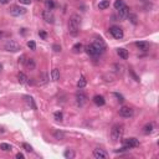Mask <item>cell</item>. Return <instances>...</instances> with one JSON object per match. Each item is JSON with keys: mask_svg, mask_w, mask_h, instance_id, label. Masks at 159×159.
Masks as SVG:
<instances>
[{"mask_svg": "<svg viewBox=\"0 0 159 159\" xmlns=\"http://www.w3.org/2000/svg\"><path fill=\"white\" fill-rule=\"evenodd\" d=\"M39 35H40L41 37H42V39H46V36H47V35H46V32H45V31H41V30L39 31Z\"/></svg>", "mask_w": 159, "mask_h": 159, "instance_id": "cell-39", "label": "cell"}, {"mask_svg": "<svg viewBox=\"0 0 159 159\" xmlns=\"http://www.w3.org/2000/svg\"><path fill=\"white\" fill-rule=\"evenodd\" d=\"M16 158H18V159H24L25 156H24L23 153H18V154H16Z\"/></svg>", "mask_w": 159, "mask_h": 159, "instance_id": "cell-40", "label": "cell"}, {"mask_svg": "<svg viewBox=\"0 0 159 159\" xmlns=\"http://www.w3.org/2000/svg\"><path fill=\"white\" fill-rule=\"evenodd\" d=\"M10 0H0V5H5V4H8Z\"/></svg>", "mask_w": 159, "mask_h": 159, "instance_id": "cell-41", "label": "cell"}, {"mask_svg": "<svg viewBox=\"0 0 159 159\" xmlns=\"http://www.w3.org/2000/svg\"><path fill=\"white\" fill-rule=\"evenodd\" d=\"M92 45H93V47H95L96 50H97V52L99 53V55H102V53H103L104 51H106V44L103 42V40H102V39H97V40H96Z\"/></svg>", "mask_w": 159, "mask_h": 159, "instance_id": "cell-7", "label": "cell"}, {"mask_svg": "<svg viewBox=\"0 0 159 159\" xmlns=\"http://www.w3.org/2000/svg\"><path fill=\"white\" fill-rule=\"evenodd\" d=\"M85 50H86V52L88 53L90 56H93V57H97V56H99V53L97 52V50H96L95 47H93V45H87L86 47H85Z\"/></svg>", "mask_w": 159, "mask_h": 159, "instance_id": "cell-13", "label": "cell"}, {"mask_svg": "<svg viewBox=\"0 0 159 159\" xmlns=\"http://www.w3.org/2000/svg\"><path fill=\"white\" fill-rule=\"evenodd\" d=\"M25 99H26V102L29 106H31L34 110H36V104L34 103V99H32V97H29V96H25Z\"/></svg>", "mask_w": 159, "mask_h": 159, "instance_id": "cell-28", "label": "cell"}, {"mask_svg": "<svg viewBox=\"0 0 159 159\" xmlns=\"http://www.w3.org/2000/svg\"><path fill=\"white\" fill-rule=\"evenodd\" d=\"M124 145H125V147H128L129 149L136 148V147L139 145V140H138L137 138H127V139L124 140Z\"/></svg>", "mask_w": 159, "mask_h": 159, "instance_id": "cell-11", "label": "cell"}, {"mask_svg": "<svg viewBox=\"0 0 159 159\" xmlns=\"http://www.w3.org/2000/svg\"><path fill=\"white\" fill-rule=\"evenodd\" d=\"M86 85H87V81H86L85 76H81V77H80V80L77 81V87H78V88H83Z\"/></svg>", "mask_w": 159, "mask_h": 159, "instance_id": "cell-24", "label": "cell"}, {"mask_svg": "<svg viewBox=\"0 0 159 159\" xmlns=\"http://www.w3.org/2000/svg\"><path fill=\"white\" fill-rule=\"evenodd\" d=\"M19 1L21 4H24V5H29V4L31 3V0H19Z\"/></svg>", "mask_w": 159, "mask_h": 159, "instance_id": "cell-38", "label": "cell"}, {"mask_svg": "<svg viewBox=\"0 0 159 159\" xmlns=\"http://www.w3.org/2000/svg\"><path fill=\"white\" fill-rule=\"evenodd\" d=\"M42 19L45 20L46 23H49V24L55 23V16H53V12L51 10H47V9L42 11Z\"/></svg>", "mask_w": 159, "mask_h": 159, "instance_id": "cell-9", "label": "cell"}, {"mask_svg": "<svg viewBox=\"0 0 159 159\" xmlns=\"http://www.w3.org/2000/svg\"><path fill=\"white\" fill-rule=\"evenodd\" d=\"M93 157L96 159H106L108 157V154H107V152L104 149L96 148V149H93Z\"/></svg>", "mask_w": 159, "mask_h": 159, "instance_id": "cell-10", "label": "cell"}, {"mask_svg": "<svg viewBox=\"0 0 159 159\" xmlns=\"http://www.w3.org/2000/svg\"><path fill=\"white\" fill-rule=\"evenodd\" d=\"M25 12H26V9L23 6H19V5H12L9 9V14L11 16H21Z\"/></svg>", "mask_w": 159, "mask_h": 159, "instance_id": "cell-4", "label": "cell"}, {"mask_svg": "<svg viewBox=\"0 0 159 159\" xmlns=\"http://www.w3.org/2000/svg\"><path fill=\"white\" fill-rule=\"evenodd\" d=\"M0 149H1L3 152H11L12 147L10 144H8V143H1V144H0Z\"/></svg>", "mask_w": 159, "mask_h": 159, "instance_id": "cell-25", "label": "cell"}, {"mask_svg": "<svg viewBox=\"0 0 159 159\" xmlns=\"http://www.w3.org/2000/svg\"><path fill=\"white\" fill-rule=\"evenodd\" d=\"M82 49H83V46H82V44H80V42H77V44H75V45H73V47H72V50H73V52H76V53H78V52H81V51H82Z\"/></svg>", "mask_w": 159, "mask_h": 159, "instance_id": "cell-27", "label": "cell"}, {"mask_svg": "<svg viewBox=\"0 0 159 159\" xmlns=\"http://www.w3.org/2000/svg\"><path fill=\"white\" fill-rule=\"evenodd\" d=\"M53 137L58 140H62V139H65V133L62 131H56L55 133H53Z\"/></svg>", "mask_w": 159, "mask_h": 159, "instance_id": "cell-26", "label": "cell"}, {"mask_svg": "<svg viewBox=\"0 0 159 159\" xmlns=\"http://www.w3.org/2000/svg\"><path fill=\"white\" fill-rule=\"evenodd\" d=\"M25 62H26V56L21 55V56L19 57V64H24V65H25Z\"/></svg>", "mask_w": 159, "mask_h": 159, "instance_id": "cell-35", "label": "cell"}, {"mask_svg": "<svg viewBox=\"0 0 159 159\" xmlns=\"http://www.w3.org/2000/svg\"><path fill=\"white\" fill-rule=\"evenodd\" d=\"M64 157L66 159H73L75 157H76V154H75V152L72 149H66L65 153H64Z\"/></svg>", "mask_w": 159, "mask_h": 159, "instance_id": "cell-22", "label": "cell"}, {"mask_svg": "<svg viewBox=\"0 0 159 159\" xmlns=\"http://www.w3.org/2000/svg\"><path fill=\"white\" fill-rule=\"evenodd\" d=\"M110 0H102V1H99L98 4V9L99 10H106L107 8H110Z\"/></svg>", "mask_w": 159, "mask_h": 159, "instance_id": "cell-19", "label": "cell"}, {"mask_svg": "<svg viewBox=\"0 0 159 159\" xmlns=\"http://www.w3.org/2000/svg\"><path fill=\"white\" fill-rule=\"evenodd\" d=\"M4 49L9 52H18L21 50V46H20L15 40H8L5 45H4Z\"/></svg>", "mask_w": 159, "mask_h": 159, "instance_id": "cell-3", "label": "cell"}, {"mask_svg": "<svg viewBox=\"0 0 159 159\" xmlns=\"http://www.w3.org/2000/svg\"><path fill=\"white\" fill-rule=\"evenodd\" d=\"M110 32H111V35L114 37V39L117 40H121V39H123V30L121 29L119 26H116V25H113V26H111L110 27Z\"/></svg>", "mask_w": 159, "mask_h": 159, "instance_id": "cell-5", "label": "cell"}, {"mask_svg": "<svg viewBox=\"0 0 159 159\" xmlns=\"http://www.w3.org/2000/svg\"><path fill=\"white\" fill-rule=\"evenodd\" d=\"M18 81L21 83V85H25V83H27L29 78H27V76H26V75H25L24 72H19V73H18Z\"/></svg>", "mask_w": 159, "mask_h": 159, "instance_id": "cell-18", "label": "cell"}, {"mask_svg": "<svg viewBox=\"0 0 159 159\" xmlns=\"http://www.w3.org/2000/svg\"><path fill=\"white\" fill-rule=\"evenodd\" d=\"M45 5H46V8H47V10H52L53 8H55V3H53L52 0H46Z\"/></svg>", "mask_w": 159, "mask_h": 159, "instance_id": "cell-29", "label": "cell"}, {"mask_svg": "<svg viewBox=\"0 0 159 159\" xmlns=\"http://www.w3.org/2000/svg\"><path fill=\"white\" fill-rule=\"evenodd\" d=\"M27 47L30 49V50H32V51H34V50H36V44H35V41H29V42H27Z\"/></svg>", "mask_w": 159, "mask_h": 159, "instance_id": "cell-33", "label": "cell"}, {"mask_svg": "<svg viewBox=\"0 0 159 159\" xmlns=\"http://www.w3.org/2000/svg\"><path fill=\"white\" fill-rule=\"evenodd\" d=\"M93 102L96 106H104V103H106V99H104L103 96L101 95H96L93 97Z\"/></svg>", "mask_w": 159, "mask_h": 159, "instance_id": "cell-15", "label": "cell"}, {"mask_svg": "<svg viewBox=\"0 0 159 159\" xmlns=\"http://www.w3.org/2000/svg\"><path fill=\"white\" fill-rule=\"evenodd\" d=\"M119 116L123 117V118H131L133 117V110L131 107H127V106H123L119 108Z\"/></svg>", "mask_w": 159, "mask_h": 159, "instance_id": "cell-8", "label": "cell"}, {"mask_svg": "<svg viewBox=\"0 0 159 159\" xmlns=\"http://www.w3.org/2000/svg\"><path fill=\"white\" fill-rule=\"evenodd\" d=\"M1 69H3V66H1V65H0V71H1Z\"/></svg>", "mask_w": 159, "mask_h": 159, "instance_id": "cell-43", "label": "cell"}, {"mask_svg": "<svg viewBox=\"0 0 159 159\" xmlns=\"http://www.w3.org/2000/svg\"><path fill=\"white\" fill-rule=\"evenodd\" d=\"M86 102H87V96H86L85 92L81 91V88H80V91L76 93V103H77V106L82 107Z\"/></svg>", "mask_w": 159, "mask_h": 159, "instance_id": "cell-6", "label": "cell"}, {"mask_svg": "<svg viewBox=\"0 0 159 159\" xmlns=\"http://www.w3.org/2000/svg\"><path fill=\"white\" fill-rule=\"evenodd\" d=\"M125 4L123 3V0H116V3H114V9L116 10H118V9H121L122 6H124Z\"/></svg>", "mask_w": 159, "mask_h": 159, "instance_id": "cell-31", "label": "cell"}, {"mask_svg": "<svg viewBox=\"0 0 159 159\" xmlns=\"http://www.w3.org/2000/svg\"><path fill=\"white\" fill-rule=\"evenodd\" d=\"M128 18H129V20L132 21V24H137V16L136 15H133V14H128Z\"/></svg>", "mask_w": 159, "mask_h": 159, "instance_id": "cell-34", "label": "cell"}, {"mask_svg": "<svg viewBox=\"0 0 159 159\" xmlns=\"http://www.w3.org/2000/svg\"><path fill=\"white\" fill-rule=\"evenodd\" d=\"M80 26H81V16L73 14L69 23V32L72 36H77L80 34Z\"/></svg>", "mask_w": 159, "mask_h": 159, "instance_id": "cell-1", "label": "cell"}, {"mask_svg": "<svg viewBox=\"0 0 159 159\" xmlns=\"http://www.w3.org/2000/svg\"><path fill=\"white\" fill-rule=\"evenodd\" d=\"M49 82V77L46 73H41V76L39 77V80H37V83L39 85H46V83Z\"/></svg>", "mask_w": 159, "mask_h": 159, "instance_id": "cell-20", "label": "cell"}, {"mask_svg": "<svg viewBox=\"0 0 159 159\" xmlns=\"http://www.w3.org/2000/svg\"><path fill=\"white\" fill-rule=\"evenodd\" d=\"M117 53H118V56L121 58H123V60H127V58H128V51L125 49H123V47L117 49Z\"/></svg>", "mask_w": 159, "mask_h": 159, "instance_id": "cell-16", "label": "cell"}, {"mask_svg": "<svg viewBox=\"0 0 159 159\" xmlns=\"http://www.w3.org/2000/svg\"><path fill=\"white\" fill-rule=\"evenodd\" d=\"M143 1H145V0H143Z\"/></svg>", "mask_w": 159, "mask_h": 159, "instance_id": "cell-44", "label": "cell"}, {"mask_svg": "<svg viewBox=\"0 0 159 159\" xmlns=\"http://www.w3.org/2000/svg\"><path fill=\"white\" fill-rule=\"evenodd\" d=\"M124 134V127H123V124H119V123H117L114 124L113 127H112L111 129V138H112V140L113 142H118L122 139V137Z\"/></svg>", "mask_w": 159, "mask_h": 159, "instance_id": "cell-2", "label": "cell"}, {"mask_svg": "<svg viewBox=\"0 0 159 159\" xmlns=\"http://www.w3.org/2000/svg\"><path fill=\"white\" fill-rule=\"evenodd\" d=\"M53 117H55V119L58 121V122H62V119H64V116H62V112H55L53 113Z\"/></svg>", "mask_w": 159, "mask_h": 159, "instance_id": "cell-30", "label": "cell"}, {"mask_svg": "<svg viewBox=\"0 0 159 159\" xmlns=\"http://www.w3.org/2000/svg\"><path fill=\"white\" fill-rule=\"evenodd\" d=\"M113 95L116 96L117 98H118V102H121V103H122V102L124 101V98H123V96H122V95H119V93H113Z\"/></svg>", "mask_w": 159, "mask_h": 159, "instance_id": "cell-37", "label": "cell"}, {"mask_svg": "<svg viewBox=\"0 0 159 159\" xmlns=\"http://www.w3.org/2000/svg\"><path fill=\"white\" fill-rule=\"evenodd\" d=\"M25 65H26V67L30 69V70H34L36 67V62H35L34 58H27L26 62H25Z\"/></svg>", "mask_w": 159, "mask_h": 159, "instance_id": "cell-21", "label": "cell"}, {"mask_svg": "<svg viewBox=\"0 0 159 159\" xmlns=\"http://www.w3.org/2000/svg\"><path fill=\"white\" fill-rule=\"evenodd\" d=\"M51 78L53 80V81L60 80V70H58V69H53L52 72H51Z\"/></svg>", "mask_w": 159, "mask_h": 159, "instance_id": "cell-23", "label": "cell"}, {"mask_svg": "<svg viewBox=\"0 0 159 159\" xmlns=\"http://www.w3.org/2000/svg\"><path fill=\"white\" fill-rule=\"evenodd\" d=\"M3 37V32H1V30H0V39Z\"/></svg>", "mask_w": 159, "mask_h": 159, "instance_id": "cell-42", "label": "cell"}, {"mask_svg": "<svg viewBox=\"0 0 159 159\" xmlns=\"http://www.w3.org/2000/svg\"><path fill=\"white\" fill-rule=\"evenodd\" d=\"M21 147H23V149H25V150H26V152H32V147H31V145L30 144H27V143H23L21 144Z\"/></svg>", "mask_w": 159, "mask_h": 159, "instance_id": "cell-32", "label": "cell"}, {"mask_svg": "<svg viewBox=\"0 0 159 159\" xmlns=\"http://www.w3.org/2000/svg\"><path fill=\"white\" fill-rule=\"evenodd\" d=\"M117 11H118V16H119V19H125V18L128 16V14H129V9H128V6H127V5L122 6L121 9H118Z\"/></svg>", "mask_w": 159, "mask_h": 159, "instance_id": "cell-14", "label": "cell"}, {"mask_svg": "<svg viewBox=\"0 0 159 159\" xmlns=\"http://www.w3.org/2000/svg\"><path fill=\"white\" fill-rule=\"evenodd\" d=\"M154 131V123H147L143 127V132H144V134H150V133H152Z\"/></svg>", "mask_w": 159, "mask_h": 159, "instance_id": "cell-17", "label": "cell"}, {"mask_svg": "<svg viewBox=\"0 0 159 159\" xmlns=\"http://www.w3.org/2000/svg\"><path fill=\"white\" fill-rule=\"evenodd\" d=\"M136 46L140 50V51H148L149 47H150V44L147 42V41H137Z\"/></svg>", "mask_w": 159, "mask_h": 159, "instance_id": "cell-12", "label": "cell"}, {"mask_svg": "<svg viewBox=\"0 0 159 159\" xmlns=\"http://www.w3.org/2000/svg\"><path fill=\"white\" fill-rule=\"evenodd\" d=\"M52 49H53V51H55V52H61V46L60 45H53L52 46Z\"/></svg>", "mask_w": 159, "mask_h": 159, "instance_id": "cell-36", "label": "cell"}]
</instances>
